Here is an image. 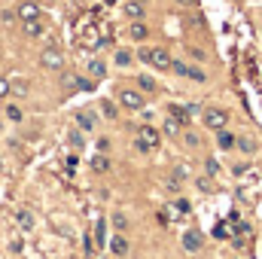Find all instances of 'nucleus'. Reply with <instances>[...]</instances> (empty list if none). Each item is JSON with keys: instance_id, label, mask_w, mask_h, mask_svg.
<instances>
[{"instance_id": "18", "label": "nucleus", "mask_w": 262, "mask_h": 259, "mask_svg": "<svg viewBox=\"0 0 262 259\" xmlns=\"http://www.w3.org/2000/svg\"><path fill=\"white\" fill-rule=\"evenodd\" d=\"M168 116H174V119H180L183 125L189 122V110H186V107H180V104H171V107H168Z\"/></svg>"}, {"instance_id": "36", "label": "nucleus", "mask_w": 262, "mask_h": 259, "mask_svg": "<svg viewBox=\"0 0 262 259\" xmlns=\"http://www.w3.org/2000/svg\"><path fill=\"white\" fill-rule=\"evenodd\" d=\"M92 89H95V85H92L89 79H82V76H79V92H92Z\"/></svg>"}, {"instance_id": "21", "label": "nucleus", "mask_w": 262, "mask_h": 259, "mask_svg": "<svg viewBox=\"0 0 262 259\" xmlns=\"http://www.w3.org/2000/svg\"><path fill=\"white\" fill-rule=\"evenodd\" d=\"M183 143H186L189 149H198V146H201V137H198L195 131H183Z\"/></svg>"}, {"instance_id": "35", "label": "nucleus", "mask_w": 262, "mask_h": 259, "mask_svg": "<svg viewBox=\"0 0 262 259\" xmlns=\"http://www.w3.org/2000/svg\"><path fill=\"white\" fill-rule=\"evenodd\" d=\"M64 89H79V76H64Z\"/></svg>"}, {"instance_id": "5", "label": "nucleus", "mask_w": 262, "mask_h": 259, "mask_svg": "<svg viewBox=\"0 0 262 259\" xmlns=\"http://www.w3.org/2000/svg\"><path fill=\"white\" fill-rule=\"evenodd\" d=\"M201 247H204V235H201L198 229H186V232H183V250H186V253H198Z\"/></svg>"}, {"instance_id": "38", "label": "nucleus", "mask_w": 262, "mask_h": 259, "mask_svg": "<svg viewBox=\"0 0 262 259\" xmlns=\"http://www.w3.org/2000/svg\"><path fill=\"white\" fill-rule=\"evenodd\" d=\"M180 6H195V0H177Z\"/></svg>"}, {"instance_id": "25", "label": "nucleus", "mask_w": 262, "mask_h": 259, "mask_svg": "<svg viewBox=\"0 0 262 259\" xmlns=\"http://www.w3.org/2000/svg\"><path fill=\"white\" fill-rule=\"evenodd\" d=\"M204 171H207V177H216L220 174V162L216 159H204Z\"/></svg>"}, {"instance_id": "19", "label": "nucleus", "mask_w": 262, "mask_h": 259, "mask_svg": "<svg viewBox=\"0 0 262 259\" xmlns=\"http://www.w3.org/2000/svg\"><path fill=\"white\" fill-rule=\"evenodd\" d=\"M6 119H9V122H21V119H25V110H21L18 104H9V107H6Z\"/></svg>"}, {"instance_id": "28", "label": "nucleus", "mask_w": 262, "mask_h": 259, "mask_svg": "<svg viewBox=\"0 0 262 259\" xmlns=\"http://www.w3.org/2000/svg\"><path fill=\"white\" fill-rule=\"evenodd\" d=\"M110 220H113V226H116V229H125V226H128V217H125V213H119V210H116Z\"/></svg>"}, {"instance_id": "2", "label": "nucleus", "mask_w": 262, "mask_h": 259, "mask_svg": "<svg viewBox=\"0 0 262 259\" xmlns=\"http://www.w3.org/2000/svg\"><path fill=\"white\" fill-rule=\"evenodd\" d=\"M159 140H162V137H159V131L149 128V125H143V128L137 131V140H134V146H137L140 153H152V149L159 146Z\"/></svg>"}, {"instance_id": "8", "label": "nucleus", "mask_w": 262, "mask_h": 259, "mask_svg": "<svg viewBox=\"0 0 262 259\" xmlns=\"http://www.w3.org/2000/svg\"><path fill=\"white\" fill-rule=\"evenodd\" d=\"M122 12L128 15L131 21H137V18H143V15H146V3H143V0H125Z\"/></svg>"}, {"instance_id": "27", "label": "nucleus", "mask_w": 262, "mask_h": 259, "mask_svg": "<svg viewBox=\"0 0 262 259\" xmlns=\"http://www.w3.org/2000/svg\"><path fill=\"white\" fill-rule=\"evenodd\" d=\"M70 143H73L76 149H82V146H85V140H82V131H79V128L70 131Z\"/></svg>"}, {"instance_id": "12", "label": "nucleus", "mask_w": 262, "mask_h": 259, "mask_svg": "<svg viewBox=\"0 0 262 259\" xmlns=\"http://www.w3.org/2000/svg\"><path fill=\"white\" fill-rule=\"evenodd\" d=\"M21 31H25L28 37H43V34H46V28H43V21H40V18H31V21H21Z\"/></svg>"}, {"instance_id": "31", "label": "nucleus", "mask_w": 262, "mask_h": 259, "mask_svg": "<svg viewBox=\"0 0 262 259\" xmlns=\"http://www.w3.org/2000/svg\"><path fill=\"white\" fill-rule=\"evenodd\" d=\"M171 70H174L177 76H186V73H189V64H186V61H174V64H171Z\"/></svg>"}, {"instance_id": "29", "label": "nucleus", "mask_w": 262, "mask_h": 259, "mask_svg": "<svg viewBox=\"0 0 262 259\" xmlns=\"http://www.w3.org/2000/svg\"><path fill=\"white\" fill-rule=\"evenodd\" d=\"M195 186L201 189V192H210V189H213V180H210V177H198Z\"/></svg>"}, {"instance_id": "1", "label": "nucleus", "mask_w": 262, "mask_h": 259, "mask_svg": "<svg viewBox=\"0 0 262 259\" xmlns=\"http://www.w3.org/2000/svg\"><path fill=\"white\" fill-rule=\"evenodd\" d=\"M137 58H140L143 64H152L156 70H171V64H174L171 52L162 49V46H140V49H137Z\"/></svg>"}, {"instance_id": "30", "label": "nucleus", "mask_w": 262, "mask_h": 259, "mask_svg": "<svg viewBox=\"0 0 262 259\" xmlns=\"http://www.w3.org/2000/svg\"><path fill=\"white\" fill-rule=\"evenodd\" d=\"M9 85H12V92H15V95H25V92H28V82H25V79H12Z\"/></svg>"}, {"instance_id": "24", "label": "nucleus", "mask_w": 262, "mask_h": 259, "mask_svg": "<svg viewBox=\"0 0 262 259\" xmlns=\"http://www.w3.org/2000/svg\"><path fill=\"white\" fill-rule=\"evenodd\" d=\"M113 61L119 67H128L131 64V52H125V49H116V55H113Z\"/></svg>"}, {"instance_id": "13", "label": "nucleus", "mask_w": 262, "mask_h": 259, "mask_svg": "<svg viewBox=\"0 0 262 259\" xmlns=\"http://www.w3.org/2000/svg\"><path fill=\"white\" fill-rule=\"evenodd\" d=\"M162 131H165V137H180V134H183V122L174 119V116H168L165 125H162Z\"/></svg>"}, {"instance_id": "20", "label": "nucleus", "mask_w": 262, "mask_h": 259, "mask_svg": "<svg viewBox=\"0 0 262 259\" xmlns=\"http://www.w3.org/2000/svg\"><path fill=\"white\" fill-rule=\"evenodd\" d=\"M15 223H18L21 229H34V217H31V210H18V213H15Z\"/></svg>"}, {"instance_id": "22", "label": "nucleus", "mask_w": 262, "mask_h": 259, "mask_svg": "<svg viewBox=\"0 0 262 259\" xmlns=\"http://www.w3.org/2000/svg\"><path fill=\"white\" fill-rule=\"evenodd\" d=\"M101 113H104L107 119H116V116H119V110H116L113 101H101Z\"/></svg>"}, {"instance_id": "11", "label": "nucleus", "mask_w": 262, "mask_h": 259, "mask_svg": "<svg viewBox=\"0 0 262 259\" xmlns=\"http://www.w3.org/2000/svg\"><path fill=\"white\" fill-rule=\"evenodd\" d=\"M110 253L122 259L128 253V238H125V235H113V238H110Z\"/></svg>"}, {"instance_id": "33", "label": "nucleus", "mask_w": 262, "mask_h": 259, "mask_svg": "<svg viewBox=\"0 0 262 259\" xmlns=\"http://www.w3.org/2000/svg\"><path fill=\"white\" fill-rule=\"evenodd\" d=\"M213 235H216V238H223V241H226V238H229V226H226V223H220V226H216V229H213Z\"/></svg>"}, {"instance_id": "7", "label": "nucleus", "mask_w": 262, "mask_h": 259, "mask_svg": "<svg viewBox=\"0 0 262 259\" xmlns=\"http://www.w3.org/2000/svg\"><path fill=\"white\" fill-rule=\"evenodd\" d=\"M21 21H31V18H43V9L34 3V0H25V3H18V12H15Z\"/></svg>"}, {"instance_id": "10", "label": "nucleus", "mask_w": 262, "mask_h": 259, "mask_svg": "<svg viewBox=\"0 0 262 259\" xmlns=\"http://www.w3.org/2000/svg\"><path fill=\"white\" fill-rule=\"evenodd\" d=\"M76 125H79L82 131H95V125H98L95 110H79V113H76Z\"/></svg>"}, {"instance_id": "34", "label": "nucleus", "mask_w": 262, "mask_h": 259, "mask_svg": "<svg viewBox=\"0 0 262 259\" xmlns=\"http://www.w3.org/2000/svg\"><path fill=\"white\" fill-rule=\"evenodd\" d=\"M9 92H12V85H9V79H6V76H0V98H6Z\"/></svg>"}, {"instance_id": "37", "label": "nucleus", "mask_w": 262, "mask_h": 259, "mask_svg": "<svg viewBox=\"0 0 262 259\" xmlns=\"http://www.w3.org/2000/svg\"><path fill=\"white\" fill-rule=\"evenodd\" d=\"M177 210H180V213H189V201H186V198H180V201H177Z\"/></svg>"}, {"instance_id": "3", "label": "nucleus", "mask_w": 262, "mask_h": 259, "mask_svg": "<svg viewBox=\"0 0 262 259\" xmlns=\"http://www.w3.org/2000/svg\"><path fill=\"white\" fill-rule=\"evenodd\" d=\"M201 116H204V125H207L210 131H223L226 125H229V113L220 110V107H210V110H204Z\"/></svg>"}, {"instance_id": "9", "label": "nucleus", "mask_w": 262, "mask_h": 259, "mask_svg": "<svg viewBox=\"0 0 262 259\" xmlns=\"http://www.w3.org/2000/svg\"><path fill=\"white\" fill-rule=\"evenodd\" d=\"M216 146H220V149H226V153H229V149H235V146H238V134H232L229 128L216 131Z\"/></svg>"}, {"instance_id": "14", "label": "nucleus", "mask_w": 262, "mask_h": 259, "mask_svg": "<svg viewBox=\"0 0 262 259\" xmlns=\"http://www.w3.org/2000/svg\"><path fill=\"white\" fill-rule=\"evenodd\" d=\"M89 165H92V171H95V174H107V171L113 168V165H110V159H107L104 153H98V156H95Z\"/></svg>"}, {"instance_id": "4", "label": "nucleus", "mask_w": 262, "mask_h": 259, "mask_svg": "<svg viewBox=\"0 0 262 259\" xmlns=\"http://www.w3.org/2000/svg\"><path fill=\"white\" fill-rule=\"evenodd\" d=\"M119 104L125 110H143V95L137 89H119Z\"/></svg>"}, {"instance_id": "16", "label": "nucleus", "mask_w": 262, "mask_h": 259, "mask_svg": "<svg viewBox=\"0 0 262 259\" xmlns=\"http://www.w3.org/2000/svg\"><path fill=\"white\" fill-rule=\"evenodd\" d=\"M238 149H241V153H247V156H253V153L259 149V143H256L253 137H247V134H238Z\"/></svg>"}, {"instance_id": "15", "label": "nucleus", "mask_w": 262, "mask_h": 259, "mask_svg": "<svg viewBox=\"0 0 262 259\" xmlns=\"http://www.w3.org/2000/svg\"><path fill=\"white\" fill-rule=\"evenodd\" d=\"M128 34H131V40H140V43H143V40H146V37H149V28H146V25H143V21H140V18H137V21H131Z\"/></svg>"}, {"instance_id": "6", "label": "nucleus", "mask_w": 262, "mask_h": 259, "mask_svg": "<svg viewBox=\"0 0 262 259\" xmlns=\"http://www.w3.org/2000/svg\"><path fill=\"white\" fill-rule=\"evenodd\" d=\"M40 64L49 67V70H61V64H64V55H61L55 46H49V49H43V55H40Z\"/></svg>"}, {"instance_id": "23", "label": "nucleus", "mask_w": 262, "mask_h": 259, "mask_svg": "<svg viewBox=\"0 0 262 259\" xmlns=\"http://www.w3.org/2000/svg\"><path fill=\"white\" fill-rule=\"evenodd\" d=\"M186 79H192V82H207V73H204L201 67H192V64H189V73H186Z\"/></svg>"}, {"instance_id": "32", "label": "nucleus", "mask_w": 262, "mask_h": 259, "mask_svg": "<svg viewBox=\"0 0 262 259\" xmlns=\"http://www.w3.org/2000/svg\"><path fill=\"white\" fill-rule=\"evenodd\" d=\"M104 232H107V223L101 220V223H98V235H95V241H98V244H104V238H107Z\"/></svg>"}, {"instance_id": "26", "label": "nucleus", "mask_w": 262, "mask_h": 259, "mask_svg": "<svg viewBox=\"0 0 262 259\" xmlns=\"http://www.w3.org/2000/svg\"><path fill=\"white\" fill-rule=\"evenodd\" d=\"M89 73H92V76H95V79H101V76H104V73H107V67L101 64V61H92V64H89Z\"/></svg>"}, {"instance_id": "17", "label": "nucleus", "mask_w": 262, "mask_h": 259, "mask_svg": "<svg viewBox=\"0 0 262 259\" xmlns=\"http://www.w3.org/2000/svg\"><path fill=\"white\" fill-rule=\"evenodd\" d=\"M137 89H143V92H156V89H159V82H156L149 73H140V76H137Z\"/></svg>"}]
</instances>
